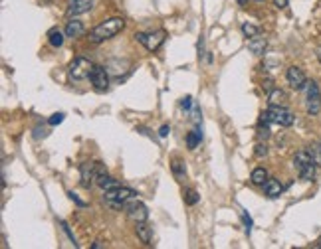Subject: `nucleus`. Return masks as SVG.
Returning <instances> with one entry per match:
<instances>
[{"label":"nucleus","instance_id":"nucleus-27","mask_svg":"<svg viewBox=\"0 0 321 249\" xmlns=\"http://www.w3.org/2000/svg\"><path fill=\"white\" fill-rule=\"evenodd\" d=\"M62 121H64V113H56V115H52V117L48 119L50 125H60Z\"/></svg>","mask_w":321,"mask_h":249},{"label":"nucleus","instance_id":"nucleus-19","mask_svg":"<svg viewBox=\"0 0 321 249\" xmlns=\"http://www.w3.org/2000/svg\"><path fill=\"white\" fill-rule=\"evenodd\" d=\"M97 186L99 188H103V190H109V188H115V186H119V182L115 180V178H111L107 172L105 174H101L99 178H97Z\"/></svg>","mask_w":321,"mask_h":249},{"label":"nucleus","instance_id":"nucleus-36","mask_svg":"<svg viewBox=\"0 0 321 249\" xmlns=\"http://www.w3.org/2000/svg\"><path fill=\"white\" fill-rule=\"evenodd\" d=\"M246 2H248V0H238V4H246Z\"/></svg>","mask_w":321,"mask_h":249},{"label":"nucleus","instance_id":"nucleus-34","mask_svg":"<svg viewBox=\"0 0 321 249\" xmlns=\"http://www.w3.org/2000/svg\"><path fill=\"white\" fill-rule=\"evenodd\" d=\"M92 247H94V249H99V247H103V243H101V241H96V243H94Z\"/></svg>","mask_w":321,"mask_h":249},{"label":"nucleus","instance_id":"nucleus-16","mask_svg":"<svg viewBox=\"0 0 321 249\" xmlns=\"http://www.w3.org/2000/svg\"><path fill=\"white\" fill-rule=\"evenodd\" d=\"M84 32H86V26L79 20H69L67 26H65V36L67 38H79Z\"/></svg>","mask_w":321,"mask_h":249},{"label":"nucleus","instance_id":"nucleus-24","mask_svg":"<svg viewBox=\"0 0 321 249\" xmlns=\"http://www.w3.org/2000/svg\"><path fill=\"white\" fill-rule=\"evenodd\" d=\"M198 200H200V196H198L196 190H187V192H185V202H187L189 206H194Z\"/></svg>","mask_w":321,"mask_h":249},{"label":"nucleus","instance_id":"nucleus-5","mask_svg":"<svg viewBox=\"0 0 321 249\" xmlns=\"http://www.w3.org/2000/svg\"><path fill=\"white\" fill-rule=\"evenodd\" d=\"M305 109L309 115H317L321 109V91L317 81L305 83Z\"/></svg>","mask_w":321,"mask_h":249},{"label":"nucleus","instance_id":"nucleus-15","mask_svg":"<svg viewBox=\"0 0 321 249\" xmlns=\"http://www.w3.org/2000/svg\"><path fill=\"white\" fill-rule=\"evenodd\" d=\"M135 231H137V237L141 239V243H145V245H151L153 231H151V227H149L145 221H139V223H135Z\"/></svg>","mask_w":321,"mask_h":249},{"label":"nucleus","instance_id":"nucleus-23","mask_svg":"<svg viewBox=\"0 0 321 249\" xmlns=\"http://www.w3.org/2000/svg\"><path fill=\"white\" fill-rule=\"evenodd\" d=\"M200 139H202V135H200L198 131H193V133H189V137H187V145H189V149H191V151H194V149L198 147Z\"/></svg>","mask_w":321,"mask_h":249},{"label":"nucleus","instance_id":"nucleus-10","mask_svg":"<svg viewBox=\"0 0 321 249\" xmlns=\"http://www.w3.org/2000/svg\"><path fill=\"white\" fill-rule=\"evenodd\" d=\"M79 180H82V186L90 188L94 186V180L97 182V168L96 162H86L79 166Z\"/></svg>","mask_w":321,"mask_h":249},{"label":"nucleus","instance_id":"nucleus-37","mask_svg":"<svg viewBox=\"0 0 321 249\" xmlns=\"http://www.w3.org/2000/svg\"><path fill=\"white\" fill-rule=\"evenodd\" d=\"M317 247L321 249V237H319V239H317Z\"/></svg>","mask_w":321,"mask_h":249},{"label":"nucleus","instance_id":"nucleus-8","mask_svg":"<svg viewBox=\"0 0 321 249\" xmlns=\"http://www.w3.org/2000/svg\"><path fill=\"white\" fill-rule=\"evenodd\" d=\"M286 77H288V83L291 89H295V91H299V89H305V83H307V77H305V73H303V69L301 67H297V65H291L288 67V71H286Z\"/></svg>","mask_w":321,"mask_h":249},{"label":"nucleus","instance_id":"nucleus-22","mask_svg":"<svg viewBox=\"0 0 321 249\" xmlns=\"http://www.w3.org/2000/svg\"><path fill=\"white\" fill-rule=\"evenodd\" d=\"M315 166H317V164L313 162V164L301 168V170H299V178H301V180H311V178L315 176Z\"/></svg>","mask_w":321,"mask_h":249},{"label":"nucleus","instance_id":"nucleus-35","mask_svg":"<svg viewBox=\"0 0 321 249\" xmlns=\"http://www.w3.org/2000/svg\"><path fill=\"white\" fill-rule=\"evenodd\" d=\"M315 54H317V60H319V63H321V46L315 50Z\"/></svg>","mask_w":321,"mask_h":249},{"label":"nucleus","instance_id":"nucleus-1","mask_svg":"<svg viewBox=\"0 0 321 249\" xmlns=\"http://www.w3.org/2000/svg\"><path fill=\"white\" fill-rule=\"evenodd\" d=\"M125 28V20L123 18H107L103 22H99L94 30L90 32V40L92 42H107L111 38H115L119 32Z\"/></svg>","mask_w":321,"mask_h":249},{"label":"nucleus","instance_id":"nucleus-21","mask_svg":"<svg viewBox=\"0 0 321 249\" xmlns=\"http://www.w3.org/2000/svg\"><path fill=\"white\" fill-rule=\"evenodd\" d=\"M48 42H50V46H54V48H62V44H64V34L58 30H52L48 34Z\"/></svg>","mask_w":321,"mask_h":249},{"label":"nucleus","instance_id":"nucleus-20","mask_svg":"<svg viewBox=\"0 0 321 249\" xmlns=\"http://www.w3.org/2000/svg\"><path fill=\"white\" fill-rule=\"evenodd\" d=\"M240 32L244 34V38H254V36H258V34H260V26L252 24V22H242Z\"/></svg>","mask_w":321,"mask_h":249},{"label":"nucleus","instance_id":"nucleus-14","mask_svg":"<svg viewBox=\"0 0 321 249\" xmlns=\"http://www.w3.org/2000/svg\"><path fill=\"white\" fill-rule=\"evenodd\" d=\"M315 160H313V155H311V151H299V153H295L293 156V164H295V168L297 170H301V168H305V166H309V164H313Z\"/></svg>","mask_w":321,"mask_h":249},{"label":"nucleus","instance_id":"nucleus-32","mask_svg":"<svg viewBox=\"0 0 321 249\" xmlns=\"http://www.w3.org/2000/svg\"><path fill=\"white\" fill-rule=\"evenodd\" d=\"M274 4H276V8H280V10L288 8V0H274Z\"/></svg>","mask_w":321,"mask_h":249},{"label":"nucleus","instance_id":"nucleus-31","mask_svg":"<svg viewBox=\"0 0 321 249\" xmlns=\"http://www.w3.org/2000/svg\"><path fill=\"white\" fill-rule=\"evenodd\" d=\"M169 133H171V129H169V125H163V127H160V129H159V137H163V139H165V137H167Z\"/></svg>","mask_w":321,"mask_h":249},{"label":"nucleus","instance_id":"nucleus-4","mask_svg":"<svg viewBox=\"0 0 321 249\" xmlns=\"http://www.w3.org/2000/svg\"><path fill=\"white\" fill-rule=\"evenodd\" d=\"M94 67H96V65L90 62V60H86V58H75L73 62L69 63L67 75H69L71 81H84V79H88V77L92 75Z\"/></svg>","mask_w":321,"mask_h":249},{"label":"nucleus","instance_id":"nucleus-33","mask_svg":"<svg viewBox=\"0 0 321 249\" xmlns=\"http://www.w3.org/2000/svg\"><path fill=\"white\" fill-rule=\"evenodd\" d=\"M244 223H246V231L250 233V227H252V219H250V216H246V214H244Z\"/></svg>","mask_w":321,"mask_h":249},{"label":"nucleus","instance_id":"nucleus-6","mask_svg":"<svg viewBox=\"0 0 321 249\" xmlns=\"http://www.w3.org/2000/svg\"><path fill=\"white\" fill-rule=\"evenodd\" d=\"M165 32L159 30V32H151V34H143V32H139V34H135V40L139 42V44H143L149 52H157L160 48V44L165 42Z\"/></svg>","mask_w":321,"mask_h":249},{"label":"nucleus","instance_id":"nucleus-11","mask_svg":"<svg viewBox=\"0 0 321 249\" xmlns=\"http://www.w3.org/2000/svg\"><path fill=\"white\" fill-rule=\"evenodd\" d=\"M94 6V0H67V16H82L86 12H90Z\"/></svg>","mask_w":321,"mask_h":249},{"label":"nucleus","instance_id":"nucleus-18","mask_svg":"<svg viewBox=\"0 0 321 249\" xmlns=\"http://www.w3.org/2000/svg\"><path fill=\"white\" fill-rule=\"evenodd\" d=\"M286 93L282 91V89H272L270 95H268V101H270V105H286Z\"/></svg>","mask_w":321,"mask_h":249},{"label":"nucleus","instance_id":"nucleus-29","mask_svg":"<svg viewBox=\"0 0 321 249\" xmlns=\"http://www.w3.org/2000/svg\"><path fill=\"white\" fill-rule=\"evenodd\" d=\"M181 105H183V109H187V111H189V109H191V105H193V99H191V97H185Z\"/></svg>","mask_w":321,"mask_h":249},{"label":"nucleus","instance_id":"nucleus-28","mask_svg":"<svg viewBox=\"0 0 321 249\" xmlns=\"http://www.w3.org/2000/svg\"><path fill=\"white\" fill-rule=\"evenodd\" d=\"M311 155H313V160H315V164L321 166V143L315 147V151H311Z\"/></svg>","mask_w":321,"mask_h":249},{"label":"nucleus","instance_id":"nucleus-3","mask_svg":"<svg viewBox=\"0 0 321 249\" xmlns=\"http://www.w3.org/2000/svg\"><path fill=\"white\" fill-rule=\"evenodd\" d=\"M139 194L135 192V190H131V188H125V186H115V188H109V190H105V202L111 206V208H115V210H119L121 206H125L127 202L131 200H135Z\"/></svg>","mask_w":321,"mask_h":249},{"label":"nucleus","instance_id":"nucleus-2","mask_svg":"<svg viewBox=\"0 0 321 249\" xmlns=\"http://www.w3.org/2000/svg\"><path fill=\"white\" fill-rule=\"evenodd\" d=\"M260 117H262L260 121L264 125L276 123V125H280V127H291L293 121H295L293 113H291L289 109H286L284 105H270V109L264 111Z\"/></svg>","mask_w":321,"mask_h":249},{"label":"nucleus","instance_id":"nucleus-26","mask_svg":"<svg viewBox=\"0 0 321 249\" xmlns=\"http://www.w3.org/2000/svg\"><path fill=\"white\" fill-rule=\"evenodd\" d=\"M254 155H256L258 158H264V156L268 155V147H266V145H256V151H254Z\"/></svg>","mask_w":321,"mask_h":249},{"label":"nucleus","instance_id":"nucleus-17","mask_svg":"<svg viewBox=\"0 0 321 249\" xmlns=\"http://www.w3.org/2000/svg\"><path fill=\"white\" fill-rule=\"evenodd\" d=\"M250 180H252V184H256V186H264L266 184V180H268V172H266V168H262V166H258L252 170V174H250Z\"/></svg>","mask_w":321,"mask_h":249},{"label":"nucleus","instance_id":"nucleus-9","mask_svg":"<svg viewBox=\"0 0 321 249\" xmlns=\"http://www.w3.org/2000/svg\"><path fill=\"white\" fill-rule=\"evenodd\" d=\"M90 79H92V85L96 87V91H99V93H103V91L109 89V73H107L105 67L96 65L94 71H92V75H90Z\"/></svg>","mask_w":321,"mask_h":249},{"label":"nucleus","instance_id":"nucleus-38","mask_svg":"<svg viewBox=\"0 0 321 249\" xmlns=\"http://www.w3.org/2000/svg\"><path fill=\"white\" fill-rule=\"evenodd\" d=\"M256 2H264V0H256Z\"/></svg>","mask_w":321,"mask_h":249},{"label":"nucleus","instance_id":"nucleus-12","mask_svg":"<svg viewBox=\"0 0 321 249\" xmlns=\"http://www.w3.org/2000/svg\"><path fill=\"white\" fill-rule=\"evenodd\" d=\"M266 48H268V40H266L264 36H260V34L248 40V50H250L252 54H256V56H262V54L266 52Z\"/></svg>","mask_w":321,"mask_h":249},{"label":"nucleus","instance_id":"nucleus-13","mask_svg":"<svg viewBox=\"0 0 321 249\" xmlns=\"http://www.w3.org/2000/svg\"><path fill=\"white\" fill-rule=\"evenodd\" d=\"M264 192H266L268 198H278V196H282L284 186H282V182L278 178H268L266 184H264Z\"/></svg>","mask_w":321,"mask_h":249},{"label":"nucleus","instance_id":"nucleus-30","mask_svg":"<svg viewBox=\"0 0 321 249\" xmlns=\"http://www.w3.org/2000/svg\"><path fill=\"white\" fill-rule=\"evenodd\" d=\"M69 198H71V200H73V202H75V204H77V206H82V208H84V206H86V202H82V200H79V198H77V194H73V192H69Z\"/></svg>","mask_w":321,"mask_h":249},{"label":"nucleus","instance_id":"nucleus-25","mask_svg":"<svg viewBox=\"0 0 321 249\" xmlns=\"http://www.w3.org/2000/svg\"><path fill=\"white\" fill-rule=\"evenodd\" d=\"M173 172H175V176L181 180V178H185V164L181 162V160H175L173 162Z\"/></svg>","mask_w":321,"mask_h":249},{"label":"nucleus","instance_id":"nucleus-7","mask_svg":"<svg viewBox=\"0 0 321 249\" xmlns=\"http://www.w3.org/2000/svg\"><path fill=\"white\" fill-rule=\"evenodd\" d=\"M125 212H127V218L133 223H139V221H147L149 218V212H147V206L143 202H139L137 198L131 200L127 206H125Z\"/></svg>","mask_w":321,"mask_h":249}]
</instances>
